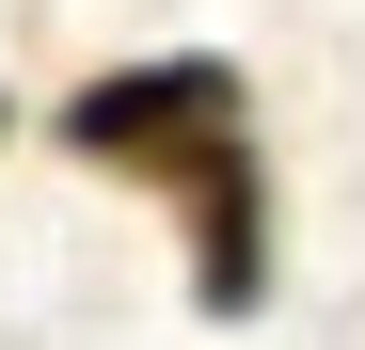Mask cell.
<instances>
[{"mask_svg":"<svg viewBox=\"0 0 365 350\" xmlns=\"http://www.w3.org/2000/svg\"><path fill=\"white\" fill-rule=\"evenodd\" d=\"M64 159H96V175H128V191L175 207L207 319H255L270 303V159H255V80H238L222 48L80 80L64 96Z\"/></svg>","mask_w":365,"mask_h":350,"instance_id":"cell-1","label":"cell"}]
</instances>
